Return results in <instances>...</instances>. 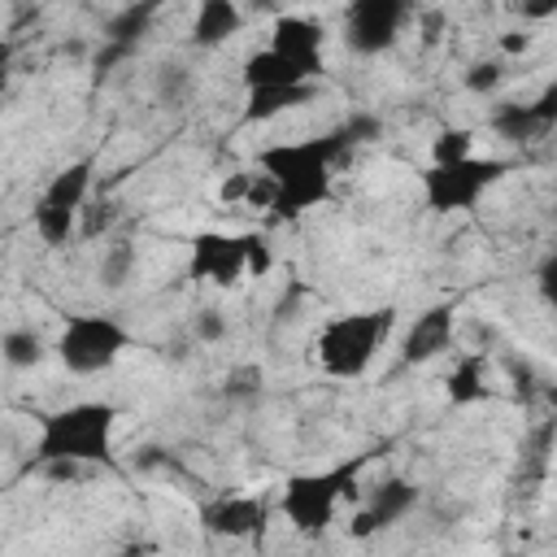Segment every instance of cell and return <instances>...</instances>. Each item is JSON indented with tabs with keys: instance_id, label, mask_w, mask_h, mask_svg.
<instances>
[{
	"instance_id": "2",
	"label": "cell",
	"mask_w": 557,
	"mask_h": 557,
	"mask_svg": "<svg viewBox=\"0 0 557 557\" xmlns=\"http://www.w3.org/2000/svg\"><path fill=\"white\" fill-rule=\"evenodd\" d=\"M113 426H117V405L109 400H78L57 413L39 418V440L30 453V466H52V461H78V466H113Z\"/></svg>"
},
{
	"instance_id": "34",
	"label": "cell",
	"mask_w": 557,
	"mask_h": 557,
	"mask_svg": "<svg viewBox=\"0 0 557 557\" xmlns=\"http://www.w3.org/2000/svg\"><path fill=\"white\" fill-rule=\"evenodd\" d=\"M535 287H540L544 305L557 309V252H548V257L540 261V270H535Z\"/></svg>"
},
{
	"instance_id": "25",
	"label": "cell",
	"mask_w": 557,
	"mask_h": 557,
	"mask_svg": "<svg viewBox=\"0 0 557 557\" xmlns=\"http://www.w3.org/2000/svg\"><path fill=\"white\" fill-rule=\"evenodd\" d=\"M261 387H265V374H261V366H257V361L231 366V370L222 374V396H226V400H257V396H261Z\"/></svg>"
},
{
	"instance_id": "31",
	"label": "cell",
	"mask_w": 557,
	"mask_h": 557,
	"mask_svg": "<svg viewBox=\"0 0 557 557\" xmlns=\"http://www.w3.org/2000/svg\"><path fill=\"white\" fill-rule=\"evenodd\" d=\"M191 335H196L200 344H218V339H226V313H222V309H196V318H191Z\"/></svg>"
},
{
	"instance_id": "23",
	"label": "cell",
	"mask_w": 557,
	"mask_h": 557,
	"mask_svg": "<svg viewBox=\"0 0 557 557\" xmlns=\"http://www.w3.org/2000/svg\"><path fill=\"white\" fill-rule=\"evenodd\" d=\"M0 348H4V361H9L13 370H30V366H39V361L48 357V344H44V335H39L35 326H13V331H4Z\"/></svg>"
},
{
	"instance_id": "30",
	"label": "cell",
	"mask_w": 557,
	"mask_h": 557,
	"mask_svg": "<svg viewBox=\"0 0 557 557\" xmlns=\"http://www.w3.org/2000/svg\"><path fill=\"white\" fill-rule=\"evenodd\" d=\"M339 131H344V139L357 148V144H370V139H379L383 122H379L374 113H348V117L339 122Z\"/></svg>"
},
{
	"instance_id": "4",
	"label": "cell",
	"mask_w": 557,
	"mask_h": 557,
	"mask_svg": "<svg viewBox=\"0 0 557 557\" xmlns=\"http://www.w3.org/2000/svg\"><path fill=\"white\" fill-rule=\"evenodd\" d=\"M357 470H361V457L348 461V466H335V470H305V474H292L283 483V496H278V509L283 518L292 522V531L300 535H322L331 522H335V509L344 496H357Z\"/></svg>"
},
{
	"instance_id": "5",
	"label": "cell",
	"mask_w": 557,
	"mask_h": 557,
	"mask_svg": "<svg viewBox=\"0 0 557 557\" xmlns=\"http://www.w3.org/2000/svg\"><path fill=\"white\" fill-rule=\"evenodd\" d=\"M509 174V161L500 157H466L453 165H426L422 170V200L431 213H470L487 187H496Z\"/></svg>"
},
{
	"instance_id": "12",
	"label": "cell",
	"mask_w": 557,
	"mask_h": 557,
	"mask_svg": "<svg viewBox=\"0 0 557 557\" xmlns=\"http://www.w3.org/2000/svg\"><path fill=\"white\" fill-rule=\"evenodd\" d=\"M200 522L218 540H252L265 531V505L257 496H218L200 509Z\"/></svg>"
},
{
	"instance_id": "7",
	"label": "cell",
	"mask_w": 557,
	"mask_h": 557,
	"mask_svg": "<svg viewBox=\"0 0 557 557\" xmlns=\"http://www.w3.org/2000/svg\"><path fill=\"white\" fill-rule=\"evenodd\" d=\"M409 9L400 0H352L344 9V39L357 57H379L400 39Z\"/></svg>"
},
{
	"instance_id": "26",
	"label": "cell",
	"mask_w": 557,
	"mask_h": 557,
	"mask_svg": "<svg viewBox=\"0 0 557 557\" xmlns=\"http://www.w3.org/2000/svg\"><path fill=\"white\" fill-rule=\"evenodd\" d=\"M113 222H117V205L109 196H91L78 213V239H100L113 231Z\"/></svg>"
},
{
	"instance_id": "8",
	"label": "cell",
	"mask_w": 557,
	"mask_h": 557,
	"mask_svg": "<svg viewBox=\"0 0 557 557\" xmlns=\"http://www.w3.org/2000/svg\"><path fill=\"white\" fill-rule=\"evenodd\" d=\"M187 274L196 283H213V287H235L248 274L244 261V239L239 235H222V231H200L191 239V261Z\"/></svg>"
},
{
	"instance_id": "11",
	"label": "cell",
	"mask_w": 557,
	"mask_h": 557,
	"mask_svg": "<svg viewBox=\"0 0 557 557\" xmlns=\"http://www.w3.org/2000/svg\"><path fill=\"white\" fill-rule=\"evenodd\" d=\"M453 326H457V309H453L448 300L422 309V313L409 322L405 339H400V361H405V366H426V361H435L440 352L453 348Z\"/></svg>"
},
{
	"instance_id": "15",
	"label": "cell",
	"mask_w": 557,
	"mask_h": 557,
	"mask_svg": "<svg viewBox=\"0 0 557 557\" xmlns=\"http://www.w3.org/2000/svg\"><path fill=\"white\" fill-rule=\"evenodd\" d=\"M244 87L248 91H270V87H300V83H309L292 61H283L278 52H270V48H261V52H252L248 61H244Z\"/></svg>"
},
{
	"instance_id": "20",
	"label": "cell",
	"mask_w": 557,
	"mask_h": 557,
	"mask_svg": "<svg viewBox=\"0 0 557 557\" xmlns=\"http://www.w3.org/2000/svg\"><path fill=\"white\" fill-rule=\"evenodd\" d=\"M444 392H448L453 405H479V400L487 396V383H483V357H479V352L461 357V361L453 366V374L444 379Z\"/></svg>"
},
{
	"instance_id": "36",
	"label": "cell",
	"mask_w": 557,
	"mask_h": 557,
	"mask_svg": "<svg viewBox=\"0 0 557 557\" xmlns=\"http://www.w3.org/2000/svg\"><path fill=\"white\" fill-rule=\"evenodd\" d=\"M527 48H531V35H527V30H505V35H500V52L522 57Z\"/></svg>"
},
{
	"instance_id": "38",
	"label": "cell",
	"mask_w": 557,
	"mask_h": 557,
	"mask_svg": "<svg viewBox=\"0 0 557 557\" xmlns=\"http://www.w3.org/2000/svg\"><path fill=\"white\" fill-rule=\"evenodd\" d=\"M518 13H522V17H531V22H540V17H553V13H557V0H540V4H522Z\"/></svg>"
},
{
	"instance_id": "39",
	"label": "cell",
	"mask_w": 557,
	"mask_h": 557,
	"mask_svg": "<svg viewBox=\"0 0 557 557\" xmlns=\"http://www.w3.org/2000/svg\"><path fill=\"white\" fill-rule=\"evenodd\" d=\"M440 26H444V17H440V13H426V17H422V30H426V44H435V39H440Z\"/></svg>"
},
{
	"instance_id": "32",
	"label": "cell",
	"mask_w": 557,
	"mask_h": 557,
	"mask_svg": "<svg viewBox=\"0 0 557 557\" xmlns=\"http://www.w3.org/2000/svg\"><path fill=\"white\" fill-rule=\"evenodd\" d=\"M252 187H257V174H248V170H235V174H226V183H222V200H226V205L252 200Z\"/></svg>"
},
{
	"instance_id": "18",
	"label": "cell",
	"mask_w": 557,
	"mask_h": 557,
	"mask_svg": "<svg viewBox=\"0 0 557 557\" xmlns=\"http://www.w3.org/2000/svg\"><path fill=\"white\" fill-rule=\"evenodd\" d=\"M191 91H196V70H191V65H183V61H161V65H157V74H152V96H157V104L178 109V104L191 100Z\"/></svg>"
},
{
	"instance_id": "19",
	"label": "cell",
	"mask_w": 557,
	"mask_h": 557,
	"mask_svg": "<svg viewBox=\"0 0 557 557\" xmlns=\"http://www.w3.org/2000/svg\"><path fill=\"white\" fill-rule=\"evenodd\" d=\"M135 261H139V252H135L131 239H109L104 252H100V265H96L100 287L104 292H122L131 283V274H135Z\"/></svg>"
},
{
	"instance_id": "3",
	"label": "cell",
	"mask_w": 557,
	"mask_h": 557,
	"mask_svg": "<svg viewBox=\"0 0 557 557\" xmlns=\"http://www.w3.org/2000/svg\"><path fill=\"white\" fill-rule=\"evenodd\" d=\"M396 322V309H361V313H335L322 322L318 339H313V352H318V366L331 374V379H357L370 370L374 352L383 348L387 331Z\"/></svg>"
},
{
	"instance_id": "21",
	"label": "cell",
	"mask_w": 557,
	"mask_h": 557,
	"mask_svg": "<svg viewBox=\"0 0 557 557\" xmlns=\"http://www.w3.org/2000/svg\"><path fill=\"white\" fill-rule=\"evenodd\" d=\"M492 131H496L500 139H509V144H527V139H535L544 126L535 122L531 104H522V100H505V104H496V113H492Z\"/></svg>"
},
{
	"instance_id": "27",
	"label": "cell",
	"mask_w": 557,
	"mask_h": 557,
	"mask_svg": "<svg viewBox=\"0 0 557 557\" xmlns=\"http://www.w3.org/2000/svg\"><path fill=\"white\" fill-rule=\"evenodd\" d=\"M500 83H505V65L500 61H474L466 70V91H474V96H492Z\"/></svg>"
},
{
	"instance_id": "1",
	"label": "cell",
	"mask_w": 557,
	"mask_h": 557,
	"mask_svg": "<svg viewBox=\"0 0 557 557\" xmlns=\"http://www.w3.org/2000/svg\"><path fill=\"white\" fill-rule=\"evenodd\" d=\"M352 152V144L344 139V131H326L318 139H296V144H270L257 152L261 174L274 183V200H270V222H296L305 209L322 205L331 196V170L335 161H344Z\"/></svg>"
},
{
	"instance_id": "6",
	"label": "cell",
	"mask_w": 557,
	"mask_h": 557,
	"mask_svg": "<svg viewBox=\"0 0 557 557\" xmlns=\"http://www.w3.org/2000/svg\"><path fill=\"white\" fill-rule=\"evenodd\" d=\"M126 344H131V335H126V326L117 318H109V313H74L61 326L52 352L70 374H100L126 352Z\"/></svg>"
},
{
	"instance_id": "14",
	"label": "cell",
	"mask_w": 557,
	"mask_h": 557,
	"mask_svg": "<svg viewBox=\"0 0 557 557\" xmlns=\"http://www.w3.org/2000/svg\"><path fill=\"white\" fill-rule=\"evenodd\" d=\"M239 26H244L239 4H231V0H205L196 9V17H191V44L196 48H222L231 35H239Z\"/></svg>"
},
{
	"instance_id": "17",
	"label": "cell",
	"mask_w": 557,
	"mask_h": 557,
	"mask_svg": "<svg viewBox=\"0 0 557 557\" xmlns=\"http://www.w3.org/2000/svg\"><path fill=\"white\" fill-rule=\"evenodd\" d=\"M313 100V83H300V87H270V91H248V104H244V122H270L296 104Z\"/></svg>"
},
{
	"instance_id": "10",
	"label": "cell",
	"mask_w": 557,
	"mask_h": 557,
	"mask_svg": "<svg viewBox=\"0 0 557 557\" xmlns=\"http://www.w3.org/2000/svg\"><path fill=\"white\" fill-rule=\"evenodd\" d=\"M413 505H418V487H413L409 479H383V483L370 492V500L352 513L348 535H352V540H370V535L396 527Z\"/></svg>"
},
{
	"instance_id": "33",
	"label": "cell",
	"mask_w": 557,
	"mask_h": 557,
	"mask_svg": "<svg viewBox=\"0 0 557 557\" xmlns=\"http://www.w3.org/2000/svg\"><path fill=\"white\" fill-rule=\"evenodd\" d=\"M531 113H535V122L548 131V126H557V78L553 83H544V91L531 100Z\"/></svg>"
},
{
	"instance_id": "13",
	"label": "cell",
	"mask_w": 557,
	"mask_h": 557,
	"mask_svg": "<svg viewBox=\"0 0 557 557\" xmlns=\"http://www.w3.org/2000/svg\"><path fill=\"white\" fill-rule=\"evenodd\" d=\"M91 174H96V157H78L52 174V183L44 187L39 200H48L65 213H83V205L91 200Z\"/></svg>"
},
{
	"instance_id": "35",
	"label": "cell",
	"mask_w": 557,
	"mask_h": 557,
	"mask_svg": "<svg viewBox=\"0 0 557 557\" xmlns=\"http://www.w3.org/2000/svg\"><path fill=\"white\" fill-rule=\"evenodd\" d=\"M44 474H48L52 483H74V479L83 474V466H78V461H52V466H44Z\"/></svg>"
},
{
	"instance_id": "28",
	"label": "cell",
	"mask_w": 557,
	"mask_h": 557,
	"mask_svg": "<svg viewBox=\"0 0 557 557\" xmlns=\"http://www.w3.org/2000/svg\"><path fill=\"white\" fill-rule=\"evenodd\" d=\"M239 239H244V261H248V274H252V278L270 274V265H274V252H270L265 235H261V231H244Z\"/></svg>"
},
{
	"instance_id": "9",
	"label": "cell",
	"mask_w": 557,
	"mask_h": 557,
	"mask_svg": "<svg viewBox=\"0 0 557 557\" xmlns=\"http://www.w3.org/2000/svg\"><path fill=\"white\" fill-rule=\"evenodd\" d=\"M322 44H326V35H322V22L318 17L283 13V17H274L265 48L278 52L283 61H292L305 78H313V74H322Z\"/></svg>"
},
{
	"instance_id": "24",
	"label": "cell",
	"mask_w": 557,
	"mask_h": 557,
	"mask_svg": "<svg viewBox=\"0 0 557 557\" xmlns=\"http://www.w3.org/2000/svg\"><path fill=\"white\" fill-rule=\"evenodd\" d=\"M466 157H474V131L470 126H444L431 139V165H453Z\"/></svg>"
},
{
	"instance_id": "16",
	"label": "cell",
	"mask_w": 557,
	"mask_h": 557,
	"mask_svg": "<svg viewBox=\"0 0 557 557\" xmlns=\"http://www.w3.org/2000/svg\"><path fill=\"white\" fill-rule=\"evenodd\" d=\"M152 17H157V4H126L117 13L104 17V44H122V48H135L144 44V35L152 30Z\"/></svg>"
},
{
	"instance_id": "22",
	"label": "cell",
	"mask_w": 557,
	"mask_h": 557,
	"mask_svg": "<svg viewBox=\"0 0 557 557\" xmlns=\"http://www.w3.org/2000/svg\"><path fill=\"white\" fill-rule=\"evenodd\" d=\"M30 222H35V235H39L48 248H65V244L78 235V213H65V209H57V205H48V200L35 205Z\"/></svg>"
},
{
	"instance_id": "29",
	"label": "cell",
	"mask_w": 557,
	"mask_h": 557,
	"mask_svg": "<svg viewBox=\"0 0 557 557\" xmlns=\"http://www.w3.org/2000/svg\"><path fill=\"white\" fill-rule=\"evenodd\" d=\"M135 57V48H122V44H100L96 52H91V78L100 83V78H109L122 61H131Z\"/></svg>"
},
{
	"instance_id": "37",
	"label": "cell",
	"mask_w": 557,
	"mask_h": 557,
	"mask_svg": "<svg viewBox=\"0 0 557 557\" xmlns=\"http://www.w3.org/2000/svg\"><path fill=\"white\" fill-rule=\"evenodd\" d=\"M135 466H139V470H157V466H165V448H157V444H144V448L135 453Z\"/></svg>"
}]
</instances>
